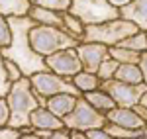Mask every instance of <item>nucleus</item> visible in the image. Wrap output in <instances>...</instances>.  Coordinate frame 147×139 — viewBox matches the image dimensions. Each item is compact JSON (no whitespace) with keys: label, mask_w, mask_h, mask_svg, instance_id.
Returning <instances> with one entry per match:
<instances>
[{"label":"nucleus","mask_w":147,"mask_h":139,"mask_svg":"<svg viewBox=\"0 0 147 139\" xmlns=\"http://www.w3.org/2000/svg\"><path fill=\"white\" fill-rule=\"evenodd\" d=\"M8 24H10V28H12V45L8 49H4L2 55L6 59L16 61L26 77H32L34 73H39V71H47L45 59L41 57V55H37L32 49V45H30V32L37 24L30 16L8 18Z\"/></svg>","instance_id":"1"},{"label":"nucleus","mask_w":147,"mask_h":139,"mask_svg":"<svg viewBox=\"0 0 147 139\" xmlns=\"http://www.w3.org/2000/svg\"><path fill=\"white\" fill-rule=\"evenodd\" d=\"M10 106V128L24 129L30 128V118L39 106H45L43 100L35 94L30 77H24L22 81L14 82L10 86V92L6 96Z\"/></svg>","instance_id":"2"},{"label":"nucleus","mask_w":147,"mask_h":139,"mask_svg":"<svg viewBox=\"0 0 147 139\" xmlns=\"http://www.w3.org/2000/svg\"><path fill=\"white\" fill-rule=\"evenodd\" d=\"M82 41L73 37L61 28H49V26H34L30 32V45L37 55L45 59L65 49H77Z\"/></svg>","instance_id":"3"},{"label":"nucleus","mask_w":147,"mask_h":139,"mask_svg":"<svg viewBox=\"0 0 147 139\" xmlns=\"http://www.w3.org/2000/svg\"><path fill=\"white\" fill-rule=\"evenodd\" d=\"M137 32H139V28L136 24L127 22L124 18H118V20H110V22L98 24V26H86L82 41L100 43V45L106 47H116L120 41H124L125 37L137 34Z\"/></svg>","instance_id":"4"},{"label":"nucleus","mask_w":147,"mask_h":139,"mask_svg":"<svg viewBox=\"0 0 147 139\" xmlns=\"http://www.w3.org/2000/svg\"><path fill=\"white\" fill-rule=\"evenodd\" d=\"M69 12L77 16L84 26H98L120 18V10L108 0H71Z\"/></svg>","instance_id":"5"},{"label":"nucleus","mask_w":147,"mask_h":139,"mask_svg":"<svg viewBox=\"0 0 147 139\" xmlns=\"http://www.w3.org/2000/svg\"><path fill=\"white\" fill-rule=\"evenodd\" d=\"M32 81V86H34L35 94L43 100L45 104L47 98L51 96H57V94H75V96H82V94L77 90V86L73 84L71 79H65V77H59L51 71H39V73H34L30 77Z\"/></svg>","instance_id":"6"},{"label":"nucleus","mask_w":147,"mask_h":139,"mask_svg":"<svg viewBox=\"0 0 147 139\" xmlns=\"http://www.w3.org/2000/svg\"><path fill=\"white\" fill-rule=\"evenodd\" d=\"M63 122H65V128H69L71 131H84V133L90 131V129L106 128V124H108L106 116L100 114L98 110H94L82 96L79 98L75 110H73Z\"/></svg>","instance_id":"7"},{"label":"nucleus","mask_w":147,"mask_h":139,"mask_svg":"<svg viewBox=\"0 0 147 139\" xmlns=\"http://www.w3.org/2000/svg\"><path fill=\"white\" fill-rule=\"evenodd\" d=\"M102 88L114 98L116 106L120 108H134L141 102L143 94L147 92V84H125L118 81L102 82Z\"/></svg>","instance_id":"8"},{"label":"nucleus","mask_w":147,"mask_h":139,"mask_svg":"<svg viewBox=\"0 0 147 139\" xmlns=\"http://www.w3.org/2000/svg\"><path fill=\"white\" fill-rule=\"evenodd\" d=\"M45 69L59 75V77L73 79L75 75H79L82 71V63L79 59L77 49H65V51H59L55 55L45 57Z\"/></svg>","instance_id":"9"},{"label":"nucleus","mask_w":147,"mask_h":139,"mask_svg":"<svg viewBox=\"0 0 147 139\" xmlns=\"http://www.w3.org/2000/svg\"><path fill=\"white\" fill-rule=\"evenodd\" d=\"M77 53L79 59L82 63V71L86 73H98L100 65L110 59V47L100 45V43H88V41H82L77 47Z\"/></svg>","instance_id":"10"},{"label":"nucleus","mask_w":147,"mask_h":139,"mask_svg":"<svg viewBox=\"0 0 147 139\" xmlns=\"http://www.w3.org/2000/svg\"><path fill=\"white\" fill-rule=\"evenodd\" d=\"M106 120L108 124L112 126H118V128H125V129H145V122L136 114L134 108H120L116 106L112 112L106 114Z\"/></svg>","instance_id":"11"},{"label":"nucleus","mask_w":147,"mask_h":139,"mask_svg":"<svg viewBox=\"0 0 147 139\" xmlns=\"http://www.w3.org/2000/svg\"><path fill=\"white\" fill-rule=\"evenodd\" d=\"M30 128L34 131H55L65 128V122L57 118L53 112H49L45 106H39L30 118Z\"/></svg>","instance_id":"12"},{"label":"nucleus","mask_w":147,"mask_h":139,"mask_svg":"<svg viewBox=\"0 0 147 139\" xmlns=\"http://www.w3.org/2000/svg\"><path fill=\"white\" fill-rule=\"evenodd\" d=\"M120 18L136 24L139 32H147V0H134L120 8Z\"/></svg>","instance_id":"13"},{"label":"nucleus","mask_w":147,"mask_h":139,"mask_svg":"<svg viewBox=\"0 0 147 139\" xmlns=\"http://www.w3.org/2000/svg\"><path fill=\"white\" fill-rule=\"evenodd\" d=\"M79 98L80 96H75V94H57V96H51V98L45 100V108L49 112H53L57 118L65 120V118L75 110Z\"/></svg>","instance_id":"14"},{"label":"nucleus","mask_w":147,"mask_h":139,"mask_svg":"<svg viewBox=\"0 0 147 139\" xmlns=\"http://www.w3.org/2000/svg\"><path fill=\"white\" fill-rule=\"evenodd\" d=\"M37 26H49V28H61L65 30V22H63V12H55L49 8H41V6H32V10L28 14Z\"/></svg>","instance_id":"15"},{"label":"nucleus","mask_w":147,"mask_h":139,"mask_svg":"<svg viewBox=\"0 0 147 139\" xmlns=\"http://www.w3.org/2000/svg\"><path fill=\"white\" fill-rule=\"evenodd\" d=\"M82 98L88 102V104L94 108V110H98L100 114H108V112H112L114 108H116V102H114V98L110 96V94L106 92L104 88H98V90H92V92H86L82 94Z\"/></svg>","instance_id":"16"},{"label":"nucleus","mask_w":147,"mask_h":139,"mask_svg":"<svg viewBox=\"0 0 147 139\" xmlns=\"http://www.w3.org/2000/svg\"><path fill=\"white\" fill-rule=\"evenodd\" d=\"M32 0H0V14L4 18H24L32 10Z\"/></svg>","instance_id":"17"},{"label":"nucleus","mask_w":147,"mask_h":139,"mask_svg":"<svg viewBox=\"0 0 147 139\" xmlns=\"http://www.w3.org/2000/svg\"><path fill=\"white\" fill-rule=\"evenodd\" d=\"M73 84L77 86V90L80 94H86V92H92V90H98L102 86V81L96 73H86V71H80L79 75H75L73 79Z\"/></svg>","instance_id":"18"},{"label":"nucleus","mask_w":147,"mask_h":139,"mask_svg":"<svg viewBox=\"0 0 147 139\" xmlns=\"http://www.w3.org/2000/svg\"><path fill=\"white\" fill-rule=\"evenodd\" d=\"M114 81L125 82V84H145L143 82V73L139 69V65H120L116 71Z\"/></svg>","instance_id":"19"},{"label":"nucleus","mask_w":147,"mask_h":139,"mask_svg":"<svg viewBox=\"0 0 147 139\" xmlns=\"http://www.w3.org/2000/svg\"><path fill=\"white\" fill-rule=\"evenodd\" d=\"M110 57H112L114 61H118V65H139L141 53L116 45V47H110Z\"/></svg>","instance_id":"20"},{"label":"nucleus","mask_w":147,"mask_h":139,"mask_svg":"<svg viewBox=\"0 0 147 139\" xmlns=\"http://www.w3.org/2000/svg\"><path fill=\"white\" fill-rule=\"evenodd\" d=\"M63 22H65V32H67V34H71L73 37H77V39H80V41H82L86 26L80 22L77 16H73L71 12H63Z\"/></svg>","instance_id":"21"},{"label":"nucleus","mask_w":147,"mask_h":139,"mask_svg":"<svg viewBox=\"0 0 147 139\" xmlns=\"http://www.w3.org/2000/svg\"><path fill=\"white\" fill-rule=\"evenodd\" d=\"M124 49H131V51H137V53H145L147 51V32H137V34L125 37L124 41L118 43Z\"/></svg>","instance_id":"22"},{"label":"nucleus","mask_w":147,"mask_h":139,"mask_svg":"<svg viewBox=\"0 0 147 139\" xmlns=\"http://www.w3.org/2000/svg\"><path fill=\"white\" fill-rule=\"evenodd\" d=\"M118 61H114L112 57L110 59H106L104 63L100 65V69H98V77H100V81L102 82H108V81H114V77H116V71H118Z\"/></svg>","instance_id":"23"},{"label":"nucleus","mask_w":147,"mask_h":139,"mask_svg":"<svg viewBox=\"0 0 147 139\" xmlns=\"http://www.w3.org/2000/svg\"><path fill=\"white\" fill-rule=\"evenodd\" d=\"M12 45V28L8 24V18L0 14V53Z\"/></svg>","instance_id":"24"},{"label":"nucleus","mask_w":147,"mask_h":139,"mask_svg":"<svg viewBox=\"0 0 147 139\" xmlns=\"http://www.w3.org/2000/svg\"><path fill=\"white\" fill-rule=\"evenodd\" d=\"M32 2L35 6L49 8L55 12H69V8H71V0H32Z\"/></svg>","instance_id":"25"},{"label":"nucleus","mask_w":147,"mask_h":139,"mask_svg":"<svg viewBox=\"0 0 147 139\" xmlns=\"http://www.w3.org/2000/svg\"><path fill=\"white\" fill-rule=\"evenodd\" d=\"M4 67H6V75H8V79H10V82L14 84V82L22 81L24 77V71L20 69V65L16 63V61H12V59H6L4 57Z\"/></svg>","instance_id":"26"},{"label":"nucleus","mask_w":147,"mask_h":139,"mask_svg":"<svg viewBox=\"0 0 147 139\" xmlns=\"http://www.w3.org/2000/svg\"><path fill=\"white\" fill-rule=\"evenodd\" d=\"M12 82L6 75V67H4V55L0 53V98H6L8 92H10Z\"/></svg>","instance_id":"27"},{"label":"nucleus","mask_w":147,"mask_h":139,"mask_svg":"<svg viewBox=\"0 0 147 139\" xmlns=\"http://www.w3.org/2000/svg\"><path fill=\"white\" fill-rule=\"evenodd\" d=\"M39 139H71V129L63 128V129H55V131H34Z\"/></svg>","instance_id":"28"},{"label":"nucleus","mask_w":147,"mask_h":139,"mask_svg":"<svg viewBox=\"0 0 147 139\" xmlns=\"http://www.w3.org/2000/svg\"><path fill=\"white\" fill-rule=\"evenodd\" d=\"M10 126V106L6 98H0V128Z\"/></svg>","instance_id":"29"},{"label":"nucleus","mask_w":147,"mask_h":139,"mask_svg":"<svg viewBox=\"0 0 147 139\" xmlns=\"http://www.w3.org/2000/svg\"><path fill=\"white\" fill-rule=\"evenodd\" d=\"M22 137V131L14 128H0V139H20Z\"/></svg>","instance_id":"30"},{"label":"nucleus","mask_w":147,"mask_h":139,"mask_svg":"<svg viewBox=\"0 0 147 139\" xmlns=\"http://www.w3.org/2000/svg\"><path fill=\"white\" fill-rule=\"evenodd\" d=\"M86 135L90 139H114L108 131H106V128H98V129H90V131H86Z\"/></svg>","instance_id":"31"},{"label":"nucleus","mask_w":147,"mask_h":139,"mask_svg":"<svg viewBox=\"0 0 147 139\" xmlns=\"http://www.w3.org/2000/svg\"><path fill=\"white\" fill-rule=\"evenodd\" d=\"M139 69L143 73V82L147 84V51L141 53V59H139Z\"/></svg>","instance_id":"32"},{"label":"nucleus","mask_w":147,"mask_h":139,"mask_svg":"<svg viewBox=\"0 0 147 139\" xmlns=\"http://www.w3.org/2000/svg\"><path fill=\"white\" fill-rule=\"evenodd\" d=\"M134 110H136V114L145 122V126H147V108H145V106H141V104H137V106H134Z\"/></svg>","instance_id":"33"},{"label":"nucleus","mask_w":147,"mask_h":139,"mask_svg":"<svg viewBox=\"0 0 147 139\" xmlns=\"http://www.w3.org/2000/svg\"><path fill=\"white\" fill-rule=\"evenodd\" d=\"M108 2H110L112 6H116V8L120 10V8H124V6H127V4H129V2H134V0H108Z\"/></svg>","instance_id":"34"},{"label":"nucleus","mask_w":147,"mask_h":139,"mask_svg":"<svg viewBox=\"0 0 147 139\" xmlns=\"http://www.w3.org/2000/svg\"><path fill=\"white\" fill-rule=\"evenodd\" d=\"M71 139H90V137H88L84 131H73V133H71Z\"/></svg>","instance_id":"35"},{"label":"nucleus","mask_w":147,"mask_h":139,"mask_svg":"<svg viewBox=\"0 0 147 139\" xmlns=\"http://www.w3.org/2000/svg\"><path fill=\"white\" fill-rule=\"evenodd\" d=\"M20 139H39V137L32 131V133H22V137H20Z\"/></svg>","instance_id":"36"},{"label":"nucleus","mask_w":147,"mask_h":139,"mask_svg":"<svg viewBox=\"0 0 147 139\" xmlns=\"http://www.w3.org/2000/svg\"><path fill=\"white\" fill-rule=\"evenodd\" d=\"M139 104H141V106H145V108H147V92L143 94V98H141V102H139Z\"/></svg>","instance_id":"37"},{"label":"nucleus","mask_w":147,"mask_h":139,"mask_svg":"<svg viewBox=\"0 0 147 139\" xmlns=\"http://www.w3.org/2000/svg\"><path fill=\"white\" fill-rule=\"evenodd\" d=\"M137 139H147V137H137Z\"/></svg>","instance_id":"38"},{"label":"nucleus","mask_w":147,"mask_h":139,"mask_svg":"<svg viewBox=\"0 0 147 139\" xmlns=\"http://www.w3.org/2000/svg\"><path fill=\"white\" fill-rule=\"evenodd\" d=\"M145 133H147V128H145Z\"/></svg>","instance_id":"39"}]
</instances>
